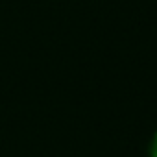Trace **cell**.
Segmentation results:
<instances>
[{
  "mask_svg": "<svg viewBox=\"0 0 157 157\" xmlns=\"http://www.w3.org/2000/svg\"><path fill=\"white\" fill-rule=\"evenodd\" d=\"M148 153H150V157H157V131H155L153 137H151V142H150Z\"/></svg>",
  "mask_w": 157,
  "mask_h": 157,
  "instance_id": "1",
  "label": "cell"
}]
</instances>
